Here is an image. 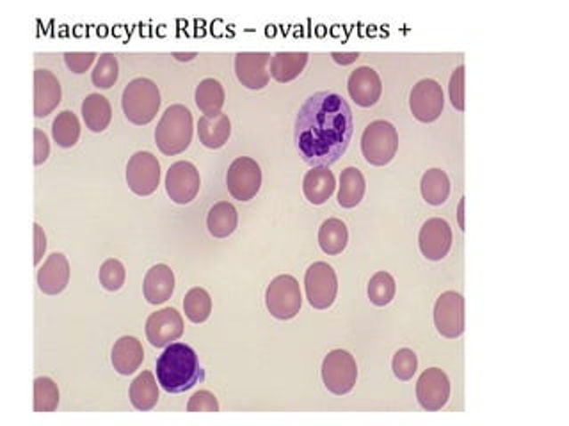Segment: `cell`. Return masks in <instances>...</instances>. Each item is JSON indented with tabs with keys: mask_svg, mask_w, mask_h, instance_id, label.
I'll return each mask as SVG.
<instances>
[{
	"mask_svg": "<svg viewBox=\"0 0 569 426\" xmlns=\"http://www.w3.org/2000/svg\"><path fill=\"white\" fill-rule=\"evenodd\" d=\"M392 370L399 381H411L419 370L417 354L410 349H401L392 361Z\"/></svg>",
	"mask_w": 569,
	"mask_h": 426,
	"instance_id": "39",
	"label": "cell"
},
{
	"mask_svg": "<svg viewBox=\"0 0 569 426\" xmlns=\"http://www.w3.org/2000/svg\"><path fill=\"white\" fill-rule=\"evenodd\" d=\"M52 135L61 148H73L80 137L78 117L71 110H62L52 123Z\"/></svg>",
	"mask_w": 569,
	"mask_h": 426,
	"instance_id": "33",
	"label": "cell"
},
{
	"mask_svg": "<svg viewBox=\"0 0 569 426\" xmlns=\"http://www.w3.org/2000/svg\"><path fill=\"white\" fill-rule=\"evenodd\" d=\"M82 117L91 132L100 133L110 125L112 107L105 96L93 92L82 101Z\"/></svg>",
	"mask_w": 569,
	"mask_h": 426,
	"instance_id": "26",
	"label": "cell"
},
{
	"mask_svg": "<svg viewBox=\"0 0 569 426\" xmlns=\"http://www.w3.org/2000/svg\"><path fill=\"white\" fill-rule=\"evenodd\" d=\"M422 254L431 261H442L452 247V228L445 219H429L419 235Z\"/></svg>",
	"mask_w": 569,
	"mask_h": 426,
	"instance_id": "17",
	"label": "cell"
},
{
	"mask_svg": "<svg viewBox=\"0 0 569 426\" xmlns=\"http://www.w3.org/2000/svg\"><path fill=\"white\" fill-rule=\"evenodd\" d=\"M126 183L137 196H150L160 183V164L150 151H137L126 165Z\"/></svg>",
	"mask_w": 569,
	"mask_h": 426,
	"instance_id": "10",
	"label": "cell"
},
{
	"mask_svg": "<svg viewBox=\"0 0 569 426\" xmlns=\"http://www.w3.org/2000/svg\"><path fill=\"white\" fill-rule=\"evenodd\" d=\"M187 413H219L217 398L210 391H198L191 397Z\"/></svg>",
	"mask_w": 569,
	"mask_h": 426,
	"instance_id": "41",
	"label": "cell"
},
{
	"mask_svg": "<svg viewBox=\"0 0 569 426\" xmlns=\"http://www.w3.org/2000/svg\"><path fill=\"white\" fill-rule=\"evenodd\" d=\"M130 402L137 411H151L159 404V388L151 372H142L130 384Z\"/></svg>",
	"mask_w": 569,
	"mask_h": 426,
	"instance_id": "29",
	"label": "cell"
},
{
	"mask_svg": "<svg viewBox=\"0 0 569 426\" xmlns=\"http://www.w3.org/2000/svg\"><path fill=\"white\" fill-rule=\"evenodd\" d=\"M69 281V263L64 254L53 253L37 270V286L45 295H59Z\"/></svg>",
	"mask_w": 569,
	"mask_h": 426,
	"instance_id": "20",
	"label": "cell"
},
{
	"mask_svg": "<svg viewBox=\"0 0 569 426\" xmlns=\"http://www.w3.org/2000/svg\"><path fill=\"white\" fill-rule=\"evenodd\" d=\"M395 279L388 272H378L369 283V299L374 306L385 308L395 299Z\"/></svg>",
	"mask_w": 569,
	"mask_h": 426,
	"instance_id": "36",
	"label": "cell"
},
{
	"mask_svg": "<svg viewBox=\"0 0 569 426\" xmlns=\"http://www.w3.org/2000/svg\"><path fill=\"white\" fill-rule=\"evenodd\" d=\"M349 242L347 226L340 219H328L319 229V245L328 256L340 254Z\"/></svg>",
	"mask_w": 569,
	"mask_h": 426,
	"instance_id": "30",
	"label": "cell"
},
{
	"mask_svg": "<svg viewBox=\"0 0 569 426\" xmlns=\"http://www.w3.org/2000/svg\"><path fill=\"white\" fill-rule=\"evenodd\" d=\"M347 89L354 103L367 109L379 101L383 92V84L376 69L369 66H362L349 75Z\"/></svg>",
	"mask_w": 569,
	"mask_h": 426,
	"instance_id": "18",
	"label": "cell"
},
{
	"mask_svg": "<svg viewBox=\"0 0 569 426\" xmlns=\"http://www.w3.org/2000/svg\"><path fill=\"white\" fill-rule=\"evenodd\" d=\"M121 107L126 119L134 125H148L160 109V91L150 78H134L123 91Z\"/></svg>",
	"mask_w": 569,
	"mask_h": 426,
	"instance_id": "4",
	"label": "cell"
},
{
	"mask_svg": "<svg viewBox=\"0 0 569 426\" xmlns=\"http://www.w3.org/2000/svg\"><path fill=\"white\" fill-rule=\"evenodd\" d=\"M142 292H144V299L153 306L164 304L166 301H169L175 292L173 270L167 265L151 267L144 276Z\"/></svg>",
	"mask_w": 569,
	"mask_h": 426,
	"instance_id": "21",
	"label": "cell"
},
{
	"mask_svg": "<svg viewBox=\"0 0 569 426\" xmlns=\"http://www.w3.org/2000/svg\"><path fill=\"white\" fill-rule=\"evenodd\" d=\"M367 190L365 176L358 167H345L340 174L338 205L342 208H354L362 203Z\"/></svg>",
	"mask_w": 569,
	"mask_h": 426,
	"instance_id": "28",
	"label": "cell"
},
{
	"mask_svg": "<svg viewBox=\"0 0 569 426\" xmlns=\"http://www.w3.org/2000/svg\"><path fill=\"white\" fill-rule=\"evenodd\" d=\"M94 59H96V53H94V52H66V53H64V62H66V66H68L73 73H77V75L85 73V71L91 68V64H93Z\"/></svg>",
	"mask_w": 569,
	"mask_h": 426,
	"instance_id": "42",
	"label": "cell"
},
{
	"mask_svg": "<svg viewBox=\"0 0 569 426\" xmlns=\"http://www.w3.org/2000/svg\"><path fill=\"white\" fill-rule=\"evenodd\" d=\"M331 57L335 59V62L342 64V66H347V64H353L360 59V53L358 52H351V53H340V52H333Z\"/></svg>",
	"mask_w": 569,
	"mask_h": 426,
	"instance_id": "45",
	"label": "cell"
},
{
	"mask_svg": "<svg viewBox=\"0 0 569 426\" xmlns=\"http://www.w3.org/2000/svg\"><path fill=\"white\" fill-rule=\"evenodd\" d=\"M353 133V110L335 91L312 94L297 112L294 141L303 160L312 167H329L338 162L345 155Z\"/></svg>",
	"mask_w": 569,
	"mask_h": 426,
	"instance_id": "1",
	"label": "cell"
},
{
	"mask_svg": "<svg viewBox=\"0 0 569 426\" xmlns=\"http://www.w3.org/2000/svg\"><path fill=\"white\" fill-rule=\"evenodd\" d=\"M226 185L235 199L251 201L262 187V169L256 160L248 157L233 160L226 174Z\"/></svg>",
	"mask_w": 569,
	"mask_h": 426,
	"instance_id": "9",
	"label": "cell"
},
{
	"mask_svg": "<svg viewBox=\"0 0 569 426\" xmlns=\"http://www.w3.org/2000/svg\"><path fill=\"white\" fill-rule=\"evenodd\" d=\"M237 224L239 213L232 203L221 201L210 208L207 217V228L214 238H228L237 229Z\"/></svg>",
	"mask_w": 569,
	"mask_h": 426,
	"instance_id": "27",
	"label": "cell"
},
{
	"mask_svg": "<svg viewBox=\"0 0 569 426\" xmlns=\"http://www.w3.org/2000/svg\"><path fill=\"white\" fill-rule=\"evenodd\" d=\"M199 171L191 162H176L166 174V192L176 205H189L199 192Z\"/></svg>",
	"mask_w": 569,
	"mask_h": 426,
	"instance_id": "13",
	"label": "cell"
},
{
	"mask_svg": "<svg viewBox=\"0 0 569 426\" xmlns=\"http://www.w3.org/2000/svg\"><path fill=\"white\" fill-rule=\"evenodd\" d=\"M183 334V318L173 308H164L151 313L146 320V338L151 347L166 349L173 342H178Z\"/></svg>",
	"mask_w": 569,
	"mask_h": 426,
	"instance_id": "15",
	"label": "cell"
},
{
	"mask_svg": "<svg viewBox=\"0 0 569 426\" xmlns=\"http://www.w3.org/2000/svg\"><path fill=\"white\" fill-rule=\"evenodd\" d=\"M422 197L427 205L433 206H442L451 194V180L447 176L445 171L442 169H429L424 176H422Z\"/></svg>",
	"mask_w": 569,
	"mask_h": 426,
	"instance_id": "31",
	"label": "cell"
},
{
	"mask_svg": "<svg viewBox=\"0 0 569 426\" xmlns=\"http://www.w3.org/2000/svg\"><path fill=\"white\" fill-rule=\"evenodd\" d=\"M399 149L397 128L388 121H372L362 137V151L369 164L386 165L390 164Z\"/></svg>",
	"mask_w": 569,
	"mask_h": 426,
	"instance_id": "5",
	"label": "cell"
},
{
	"mask_svg": "<svg viewBox=\"0 0 569 426\" xmlns=\"http://www.w3.org/2000/svg\"><path fill=\"white\" fill-rule=\"evenodd\" d=\"M183 311L192 324L207 322L212 313V299L208 292L203 288L189 290L183 299Z\"/></svg>",
	"mask_w": 569,
	"mask_h": 426,
	"instance_id": "34",
	"label": "cell"
},
{
	"mask_svg": "<svg viewBox=\"0 0 569 426\" xmlns=\"http://www.w3.org/2000/svg\"><path fill=\"white\" fill-rule=\"evenodd\" d=\"M337 180L328 167H312L305 174L303 192L312 205H324L335 192Z\"/></svg>",
	"mask_w": 569,
	"mask_h": 426,
	"instance_id": "24",
	"label": "cell"
},
{
	"mask_svg": "<svg viewBox=\"0 0 569 426\" xmlns=\"http://www.w3.org/2000/svg\"><path fill=\"white\" fill-rule=\"evenodd\" d=\"M125 277H126V272H125L123 263L119 260H114V258L103 261V265L100 267V272H98L100 285L107 292L121 290L123 285H125Z\"/></svg>",
	"mask_w": 569,
	"mask_h": 426,
	"instance_id": "38",
	"label": "cell"
},
{
	"mask_svg": "<svg viewBox=\"0 0 569 426\" xmlns=\"http://www.w3.org/2000/svg\"><path fill=\"white\" fill-rule=\"evenodd\" d=\"M50 155V142L43 130H34V164L41 165Z\"/></svg>",
	"mask_w": 569,
	"mask_h": 426,
	"instance_id": "43",
	"label": "cell"
},
{
	"mask_svg": "<svg viewBox=\"0 0 569 426\" xmlns=\"http://www.w3.org/2000/svg\"><path fill=\"white\" fill-rule=\"evenodd\" d=\"M435 326L449 340H456L465 333V299L458 292L440 295L435 306Z\"/></svg>",
	"mask_w": 569,
	"mask_h": 426,
	"instance_id": "11",
	"label": "cell"
},
{
	"mask_svg": "<svg viewBox=\"0 0 569 426\" xmlns=\"http://www.w3.org/2000/svg\"><path fill=\"white\" fill-rule=\"evenodd\" d=\"M192 141V114L185 105H171L162 114L157 130L155 142L159 149L167 155L183 153Z\"/></svg>",
	"mask_w": 569,
	"mask_h": 426,
	"instance_id": "3",
	"label": "cell"
},
{
	"mask_svg": "<svg viewBox=\"0 0 569 426\" xmlns=\"http://www.w3.org/2000/svg\"><path fill=\"white\" fill-rule=\"evenodd\" d=\"M269 60L271 53L267 52H239L235 55V73L239 82L253 91L264 89L271 80V73L267 69Z\"/></svg>",
	"mask_w": 569,
	"mask_h": 426,
	"instance_id": "16",
	"label": "cell"
},
{
	"mask_svg": "<svg viewBox=\"0 0 569 426\" xmlns=\"http://www.w3.org/2000/svg\"><path fill=\"white\" fill-rule=\"evenodd\" d=\"M157 381L166 393L180 395L205 381L196 352L185 343H171L157 361Z\"/></svg>",
	"mask_w": 569,
	"mask_h": 426,
	"instance_id": "2",
	"label": "cell"
},
{
	"mask_svg": "<svg viewBox=\"0 0 569 426\" xmlns=\"http://www.w3.org/2000/svg\"><path fill=\"white\" fill-rule=\"evenodd\" d=\"M303 304L301 288L296 277L278 276L271 281L265 292V306L269 313L278 320H292L299 315Z\"/></svg>",
	"mask_w": 569,
	"mask_h": 426,
	"instance_id": "6",
	"label": "cell"
},
{
	"mask_svg": "<svg viewBox=\"0 0 569 426\" xmlns=\"http://www.w3.org/2000/svg\"><path fill=\"white\" fill-rule=\"evenodd\" d=\"M46 251V237L39 224H34V263L39 265L43 254Z\"/></svg>",
	"mask_w": 569,
	"mask_h": 426,
	"instance_id": "44",
	"label": "cell"
},
{
	"mask_svg": "<svg viewBox=\"0 0 569 426\" xmlns=\"http://www.w3.org/2000/svg\"><path fill=\"white\" fill-rule=\"evenodd\" d=\"M118 75H119L118 57L114 53H102L93 69L91 80L100 89H110L116 84Z\"/></svg>",
	"mask_w": 569,
	"mask_h": 426,
	"instance_id": "37",
	"label": "cell"
},
{
	"mask_svg": "<svg viewBox=\"0 0 569 426\" xmlns=\"http://www.w3.org/2000/svg\"><path fill=\"white\" fill-rule=\"evenodd\" d=\"M142 359H144L142 345L134 336H123L112 347L110 363L119 375L135 374L139 366L142 365Z\"/></svg>",
	"mask_w": 569,
	"mask_h": 426,
	"instance_id": "22",
	"label": "cell"
},
{
	"mask_svg": "<svg viewBox=\"0 0 569 426\" xmlns=\"http://www.w3.org/2000/svg\"><path fill=\"white\" fill-rule=\"evenodd\" d=\"M198 135L205 148L219 149L223 148L232 135V123L224 112L215 116H203L198 121Z\"/></svg>",
	"mask_w": 569,
	"mask_h": 426,
	"instance_id": "23",
	"label": "cell"
},
{
	"mask_svg": "<svg viewBox=\"0 0 569 426\" xmlns=\"http://www.w3.org/2000/svg\"><path fill=\"white\" fill-rule=\"evenodd\" d=\"M175 57H176L178 60H191V59L196 57V52H191V53H175Z\"/></svg>",
	"mask_w": 569,
	"mask_h": 426,
	"instance_id": "46",
	"label": "cell"
},
{
	"mask_svg": "<svg viewBox=\"0 0 569 426\" xmlns=\"http://www.w3.org/2000/svg\"><path fill=\"white\" fill-rule=\"evenodd\" d=\"M358 381V366L354 358L345 350H333L322 363V382L333 395H347Z\"/></svg>",
	"mask_w": 569,
	"mask_h": 426,
	"instance_id": "7",
	"label": "cell"
},
{
	"mask_svg": "<svg viewBox=\"0 0 569 426\" xmlns=\"http://www.w3.org/2000/svg\"><path fill=\"white\" fill-rule=\"evenodd\" d=\"M308 57L310 55L306 52H278L271 59L269 73L280 84L292 82L303 73Z\"/></svg>",
	"mask_w": 569,
	"mask_h": 426,
	"instance_id": "25",
	"label": "cell"
},
{
	"mask_svg": "<svg viewBox=\"0 0 569 426\" xmlns=\"http://www.w3.org/2000/svg\"><path fill=\"white\" fill-rule=\"evenodd\" d=\"M59 407L57 384L48 377L34 381V413H53Z\"/></svg>",
	"mask_w": 569,
	"mask_h": 426,
	"instance_id": "35",
	"label": "cell"
},
{
	"mask_svg": "<svg viewBox=\"0 0 569 426\" xmlns=\"http://www.w3.org/2000/svg\"><path fill=\"white\" fill-rule=\"evenodd\" d=\"M417 398L424 411H442L451 398V381L440 368L426 370L417 382Z\"/></svg>",
	"mask_w": 569,
	"mask_h": 426,
	"instance_id": "14",
	"label": "cell"
},
{
	"mask_svg": "<svg viewBox=\"0 0 569 426\" xmlns=\"http://www.w3.org/2000/svg\"><path fill=\"white\" fill-rule=\"evenodd\" d=\"M224 89L219 80L205 78L196 87V105L205 116H215L224 105Z\"/></svg>",
	"mask_w": 569,
	"mask_h": 426,
	"instance_id": "32",
	"label": "cell"
},
{
	"mask_svg": "<svg viewBox=\"0 0 569 426\" xmlns=\"http://www.w3.org/2000/svg\"><path fill=\"white\" fill-rule=\"evenodd\" d=\"M449 92H451V101L458 110H465V66H458L451 76L449 84Z\"/></svg>",
	"mask_w": 569,
	"mask_h": 426,
	"instance_id": "40",
	"label": "cell"
},
{
	"mask_svg": "<svg viewBox=\"0 0 569 426\" xmlns=\"http://www.w3.org/2000/svg\"><path fill=\"white\" fill-rule=\"evenodd\" d=\"M61 84L48 69L34 71V116L46 117L61 103Z\"/></svg>",
	"mask_w": 569,
	"mask_h": 426,
	"instance_id": "19",
	"label": "cell"
},
{
	"mask_svg": "<svg viewBox=\"0 0 569 426\" xmlns=\"http://www.w3.org/2000/svg\"><path fill=\"white\" fill-rule=\"evenodd\" d=\"M443 89L433 78L420 80L410 94V109L420 123L436 121L443 112Z\"/></svg>",
	"mask_w": 569,
	"mask_h": 426,
	"instance_id": "12",
	"label": "cell"
},
{
	"mask_svg": "<svg viewBox=\"0 0 569 426\" xmlns=\"http://www.w3.org/2000/svg\"><path fill=\"white\" fill-rule=\"evenodd\" d=\"M306 299L315 309H328L333 306L338 293V279L337 272L331 265L324 261H317L308 267L305 276Z\"/></svg>",
	"mask_w": 569,
	"mask_h": 426,
	"instance_id": "8",
	"label": "cell"
}]
</instances>
